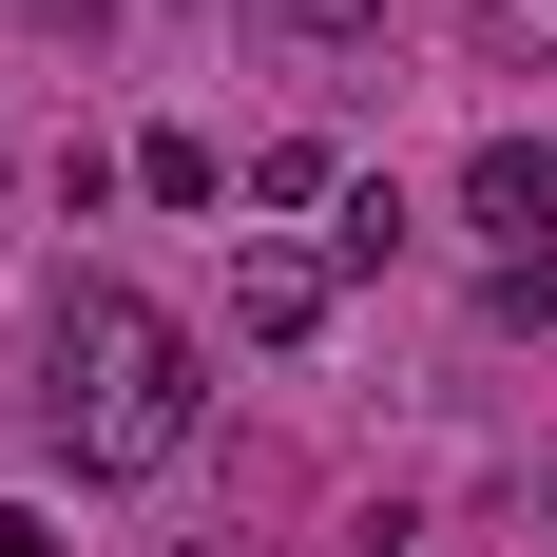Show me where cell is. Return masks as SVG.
<instances>
[{
  "label": "cell",
  "mask_w": 557,
  "mask_h": 557,
  "mask_svg": "<svg viewBox=\"0 0 557 557\" xmlns=\"http://www.w3.org/2000/svg\"><path fill=\"white\" fill-rule=\"evenodd\" d=\"M39 443L77 461V481L193 461V327L135 308V288H58L39 308Z\"/></svg>",
  "instance_id": "obj_1"
},
{
  "label": "cell",
  "mask_w": 557,
  "mask_h": 557,
  "mask_svg": "<svg viewBox=\"0 0 557 557\" xmlns=\"http://www.w3.org/2000/svg\"><path fill=\"white\" fill-rule=\"evenodd\" d=\"M461 212L500 231V250H557V135H481L461 154Z\"/></svg>",
  "instance_id": "obj_2"
},
{
  "label": "cell",
  "mask_w": 557,
  "mask_h": 557,
  "mask_svg": "<svg viewBox=\"0 0 557 557\" xmlns=\"http://www.w3.org/2000/svg\"><path fill=\"white\" fill-rule=\"evenodd\" d=\"M231 327H250V346H308V327H327V250L250 231V250H231Z\"/></svg>",
  "instance_id": "obj_3"
},
{
  "label": "cell",
  "mask_w": 557,
  "mask_h": 557,
  "mask_svg": "<svg viewBox=\"0 0 557 557\" xmlns=\"http://www.w3.org/2000/svg\"><path fill=\"white\" fill-rule=\"evenodd\" d=\"M135 193H154V212H212L231 154H212V135H135Z\"/></svg>",
  "instance_id": "obj_4"
},
{
  "label": "cell",
  "mask_w": 557,
  "mask_h": 557,
  "mask_svg": "<svg viewBox=\"0 0 557 557\" xmlns=\"http://www.w3.org/2000/svg\"><path fill=\"white\" fill-rule=\"evenodd\" d=\"M250 193H270V212H346V173H327V135H270V154H250Z\"/></svg>",
  "instance_id": "obj_5"
},
{
  "label": "cell",
  "mask_w": 557,
  "mask_h": 557,
  "mask_svg": "<svg viewBox=\"0 0 557 557\" xmlns=\"http://www.w3.org/2000/svg\"><path fill=\"white\" fill-rule=\"evenodd\" d=\"M500 327H557V250H500Z\"/></svg>",
  "instance_id": "obj_6"
},
{
  "label": "cell",
  "mask_w": 557,
  "mask_h": 557,
  "mask_svg": "<svg viewBox=\"0 0 557 557\" xmlns=\"http://www.w3.org/2000/svg\"><path fill=\"white\" fill-rule=\"evenodd\" d=\"M288 20H308V39H366V20H385V0H288Z\"/></svg>",
  "instance_id": "obj_7"
},
{
  "label": "cell",
  "mask_w": 557,
  "mask_h": 557,
  "mask_svg": "<svg viewBox=\"0 0 557 557\" xmlns=\"http://www.w3.org/2000/svg\"><path fill=\"white\" fill-rule=\"evenodd\" d=\"M481 20H500V39H557V0H481Z\"/></svg>",
  "instance_id": "obj_8"
},
{
  "label": "cell",
  "mask_w": 557,
  "mask_h": 557,
  "mask_svg": "<svg viewBox=\"0 0 557 557\" xmlns=\"http://www.w3.org/2000/svg\"><path fill=\"white\" fill-rule=\"evenodd\" d=\"M0 557H58V539H39V519H20V500H0Z\"/></svg>",
  "instance_id": "obj_9"
},
{
  "label": "cell",
  "mask_w": 557,
  "mask_h": 557,
  "mask_svg": "<svg viewBox=\"0 0 557 557\" xmlns=\"http://www.w3.org/2000/svg\"><path fill=\"white\" fill-rule=\"evenodd\" d=\"M39 20H77V39H97V0H39Z\"/></svg>",
  "instance_id": "obj_10"
}]
</instances>
